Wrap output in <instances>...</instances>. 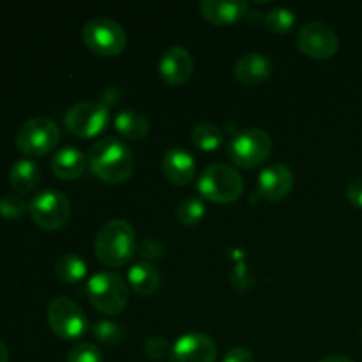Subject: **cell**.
Masks as SVG:
<instances>
[{"label": "cell", "mask_w": 362, "mask_h": 362, "mask_svg": "<svg viewBox=\"0 0 362 362\" xmlns=\"http://www.w3.org/2000/svg\"><path fill=\"white\" fill-rule=\"evenodd\" d=\"M318 362H354V361L345 356H329V357H324V359Z\"/></svg>", "instance_id": "obj_33"}, {"label": "cell", "mask_w": 362, "mask_h": 362, "mask_svg": "<svg viewBox=\"0 0 362 362\" xmlns=\"http://www.w3.org/2000/svg\"><path fill=\"white\" fill-rule=\"evenodd\" d=\"M87 158L76 147H64L52 158V172L62 180H73L83 173Z\"/></svg>", "instance_id": "obj_18"}, {"label": "cell", "mask_w": 362, "mask_h": 362, "mask_svg": "<svg viewBox=\"0 0 362 362\" xmlns=\"http://www.w3.org/2000/svg\"><path fill=\"white\" fill-rule=\"evenodd\" d=\"M250 4L244 0L226 2V0H204L200 4V11L205 20L214 25H232L243 16H246Z\"/></svg>", "instance_id": "obj_17"}, {"label": "cell", "mask_w": 362, "mask_h": 362, "mask_svg": "<svg viewBox=\"0 0 362 362\" xmlns=\"http://www.w3.org/2000/svg\"><path fill=\"white\" fill-rule=\"evenodd\" d=\"M113 126L119 131V134H122L126 140L131 141L141 140L148 133L147 117L141 112H136V110H122L120 113H117Z\"/></svg>", "instance_id": "obj_21"}, {"label": "cell", "mask_w": 362, "mask_h": 362, "mask_svg": "<svg viewBox=\"0 0 362 362\" xmlns=\"http://www.w3.org/2000/svg\"><path fill=\"white\" fill-rule=\"evenodd\" d=\"M0 362H9V350L2 339H0Z\"/></svg>", "instance_id": "obj_34"}, {"label": "cell", "mask_w": 362, "mask_h": 362, "mask_svg": "<svg viewBox=\"0 0 362 362\" xmlns=\"http://www.w3.org/2000/svg\"><path fill=\"white\" fill-rule=\"evenodd\" d=\"M205 216V205L200 198L187 197L184 198L177 209V218L184 226H197L198 223L204 219Z\"/></svg>", "instance_id": "obj_25"}, {"label": "cell", "mask_w": 362, "mask_h": 362, "mask_svg": "<svg viewBox=\"0 0 362 362\" xmlns=\"http://www.w3.org/2000/svg\"><path fill=\"white\" fill-rule=\"evenodd\" d=\"M144 350L145 354H147V357L156 361L166 359V357L172 356V346H170V343L166 341L165 338H161V336H152V338H148L147 341H145Z\"/></svg>", "instance_id": "obj_29"}, {"label": "cell", "mask_w": 362, "mask_h": 362, "mask_svg": "<svg viewBox=\"0 0 362 362\" xmlns=\"http://www.w3.org/2000/svg\"><path fill=\"white\" fill-rule=\"evenodd\" d=\"M92 334L99 343L108 346L120 345L124 339L122 325L112 320H99L92 325Z\"/></svg>", "instance_id": "obj_26"}, {"label": "cell", "mask_w": 362, "mask_h": 362, "mask_svg": "<svg viewBox=\"0 0 362 362\" xmlns=\"http://www.w3.org/2000/svg\"><path fill=\"white\" fill-rule=\"evenodd\" d=\"M41 168L34 161L20 159L11 166L9 184L18 194H28L41 184Z\"/></svg>", "instance_id": "obj_19"}, {"label": "cell", "mask_w": 362, "mask_h": 362, "mask_svg": "<svg viewBox=\"0 0 362 362\" xmlns=\"http://www.w3.org/2000/svg\"><path fill=\"white\" fill-rule=\"evenodd\" d=\"M30 218L39 228L60 230L71 219V204L64 193L57 189H45L35 194L28 204Z\"/></svg>", "instance_id": "obj_9"}, {"label": "cell", "mask_w": 362, "mask_h": 362, "mask_svg": "<svg viewBox=\"0 0 362 362\" xmlns=\"http://www.w3.org/2000/svg\"><path fill=\"white\" fill-rule=\"evenodd\" d=\"M49 329L53 334L62 341H74L80 339L88 331V318L80 306L73 299L66 296H59L48 304Z\"/></svg>", "instance_id": "obj_5"}, {"label": "cell", "mask_w": 362, "mask_h": 362, "mask_svg": "<svg viewBox=\"0 0 362 362\" xmlns=\"http://www.w3.org/2000/svg\"><path fill=\"white\" fill-rule=\"evenodd\" d=\"M293 187L292 170L283 163L267 166L258 177V191L267 202H281Z\"/></svg>", "instance_id": "obj_14"}, {"label": "cell", "mask_w": 362, "mask_h": 362, "mask_svg": "<svg viewBox=\"0 0 362 362\" xmlns=\"http://www.w3.org/2000/svg\"><path fill=\"white\" fill-rule=\"evenodd\" d=\"M198 191L214 204H232L244 191L243 175L235 168L223 163L207 166L198 179Z\"/></svg>", "instance_id": "obj_3"}, {"label": "cell", "mask_w": 362, "mask_h": 362, "mask_svg": "<svg viewBox=\"0 0 362 362\" xmlns=\"http://www.w3.org/2000/svg\"><path fill=\"white\" fill-rule=\"evenodd\" d=\"M233 74L240 83L255 87L269 80L272 74V62L264 53H246L233 66Z\"/></svg>", "instance_id": "obj_16"}, {"label": "cell", "mask_w": 362, "mask_h": 362, "mask_svg": "<svg viewBox=\"0 0 362 362\" xmlns=\"http://www.w3.org/2000/svg\"><path fill=\"white\" fill-rule=\"evenodd\" d=\"M67 362H103L101 350L92 343H78L71 349Z\"/></svg>", "instance_id": "obj_27"}, {"label": "cell", "mask_w": 362, "mask_h": 362, "mask_svg": "<svg viewBox=\"0 0 362 362\" xmlns=\"http://www.w3.org/2000/svg\"><path fill=\"white\" fill-rule=\"evenodd\" d=\"M138 244L133 226L122 219H112L95 235L94 251L106 267H122L136 253Z\"/></svg>", "instance_id": "obj_2"}, {"label": "cell", "mask_w": 362, "mask_h": 362, "mask_svg": "<svg viewBox=\"0 0 362 362\" xmlns=\"http://www.w3.org/2000/svg\"><path fill=\"white\" fill-rule=\"evenodd\" d=\"M194 60L191 53L182 46H172L159 59V74L168 85H182L191 78Z\"/></svg>", "instance_id": "obj_13"}, {"label": "cell", "mask_w": 362, "mask_h": 362, "mask_svg": "<svg viewBox=\"0 0 362 362\" xmlns=\"http://www.w3.org/2000/svg\"><path fill=\"white\" fill-rule=\"evenodd\" d=\"M163 172L175 186H187L197 177V161L184 148H170L163 158Z\"/></svg>", "instance_id": "obj_15"}, {"label": "cell", "mask_w": 362, "mask_h": 362, "mask_svg": "<svg viewBox=\"0 0 362 362\" xmlns=\"http://www.w3.org/2000/svg\"><path fill=\"white\" fill-rule=\"evenodd\" d=\"M223 140H225L223 131L216 124L202 122L191 131V141L200 151H216V148L221 147Z\"/></svg>", "instance_id": "obj_23"}, {"label": "cell", "mask_w": 362, "mask_h": 362, "mask_svg": "<svg viewBox=\"0 0 362 362\" xmlns=\"http://www.w3.org/2000/svg\"><path fill=\"white\" fill-rule=\"evenodd\" d=\"M138 253L144 258V262L151 264V262L159 260L165 255V246L159 243L158 239H144L138 244Z\"/></svg>", "instance_id": "obj_30"}, {"label": "cell", "mask_w": 362, "mask_h": 362, "mask_svg": "<svg viewBox=\"0 0 362 362\" xmlns=\"http://www.w3.org/2000/svg\"><path fill=\"white\" fill-rule=\"evenodd\" d=\"M27 212V204L16 194L0 198V216L6 219H18Z\"/></svg>", "instance_id": "obj_28"}, {"label": "cell", "mask_w": 362, "mask_h": 362, "mask_svg": "<svg viewBox=\"0 0 362 362\" xmlns=\"http://www.w3.org/2000/svg\"><path fill=\"white\" fill-rule=\"evenodd\" d=\"M110 124L108 106L99 101H83L71 106L64 117V126L71 134L80 138H94Z\"/></svg>", "instance_id": "obj_10"}, {"label": "cell", "mask_w": 362, "mask_h": 362, "mask_svg": "<svg viewBox=\"0 0 362 362\" xmlns=\"http://www.w3.org/2000/svg\"><path fill=\"white\" fill-rule=\"evenodd\" d=\"M55 274L66 285H78L87 276V264L74 253L60 255L55 262Z\"/></svg>", "instance_id": "obj_22"}, {"label": "cell", "mask_w": 362, "mask_h": 362, "mask_svg": "<svg viewBox=\"0 0 362 362\" xmlns=\"http://www.w3.org/2000/svg\"><path fill=\"white\" fill-rule=\"evenodd\" d=\"M223 362H255V356L251 350L244 349V346H235L226 352Z\"/></svg>", "instance_id": "obj_31"}, {"label": "cell", "mask_w": 362, "mask_h": 362, "mask_svg": "<svg viewBox=\"0 0 362 362\" xmlns=\"http://www.w3.org/2000/svg\"><path fill=\"white\" fill-rule=\"evenodd\" d=\"M60 140L57 124L48 117H34L21 124L16 133V147L25 156L41 158L52 152Z\"/></svg>", "instance_id": "obj_8"}, {"label": "cell", "mask_w": 362, "mask_h": 362, "mask_svg": "<svg viewBox=\"0 0 362 362\" xmlns=\"http://www.w3.org/2000/svg\"><path fill=\"white\" fill-rule=\"evenodd\" d=\"M85 46L99 57H117L127 45V35L117 21L110 18H94L88 21L81 32Z\"/></svg>", "instance_id": "obj_7"}, {"label": "cell", "mask_w": 362, "mask_h": 362, "mask_svg": "<svg viewBox=\"0 0 362 362\" xmlns=\"http://www.w3.org/2000/svg\"><path fill=\"white\" fill-rule=\"evenodd\" d=\"M218 346L211 336L204 332H187L172 346V362H216Z\"/></svg>", "instance_id": "obj_12"}, {"label": "cell", "mask_w": 362, "mask_h": 362, "mask_svg": "<svg viewBox=\"0 0 362 362\" xmlns=\"http://www.w3.org/2000/svg\"><path fill=\"white\" fill-rule=\"evenodd\" d=\"M94 175L106 184L119 186L134 172V156L131 148L119 138H103L90 147L87 154Z\"/></svg>", "instance_id": "obj_1"}, {"label": "cell", "mask_w": 362, "mask_h": 362, "mask_svg": "<svg viewBox=\"0 0 362 362\" xmlns=\"http://www.w3.org/2000/svg\"><path fill=\"white\" fill-rule=\"evenodd\" d=\"M296 13L288 7H274L265 14V27L274 34H286L296 25Z\"/></svg>", "instance_id": "obj_24"}, {"label": "cell", "mask_w": 362, "mask_h": 362, "mask_svg": "<svg viewBox=\"0 0 362 362\" xmlns=\"http://www.w3.org/2000/svg\"><path fill=\"white\" fill-rule=\"evenodd\" d=\"M226 152L240 168H255L267 161L272 152V140L264 129L247 127L230 140Z\"/></svg>", "instance_id": "obj_6"}, {"label": "cell", "mask_w": 362, "mask_h": 362, "mask_svg": "<svg viewBox=\"0 0 362 362\" xmlns=\"http://www.w3.org/2000/svg\"><path fill=\"white\" fill-rule=\"evenodd\" d=\"M87 297L101 313L119 315L129 303V290L124 278L115 272H98L88 279Z\"/></svg>", "instance_id": "obj_4"}, {"label": "cell", "mask_w": 362, "mask_h": 362, "mask_svg": "<svg viewBox=\"0 0 362 362\" xmlns=\"http://www.w3.org/2000/svg\"><path fill=\"white\" fill-rule=\"evenodd\" d=\"M346 198L354 207L362 209V179H356L346 187Z\"/></svg>", "instance_id": "obj_32"}, {"label": "cell", "mask_w": 362, "mask_h": 362, "mask_svg": "<svg viewBox=\"0 0 362 362\" xmlns=\"http://www.w3.org/2000/svg\"><path fill=\"white\" fill-rule=\"evenodd\" d=\"M297 46L310 59L325 60L336 55L339 48V39L329 25L311 21L304 25L297 34Z\"/></svg>", "instance_id": "obj_11"}, {"label": "cell", "mask_w": 362, "mask_h": 362, "mask_svg": "<svg viewBox=\"0 0 362 362\" xmlns=\"http://www.w3.org/2000/svg\"><path fill=\"white\" fill-rule=\"evenodd\" d=\"M127 283L140 296H152L161 285V274L152 264L138 262L127 272Z\"/></svg>", "instance_id": "obj_20"}]
</instances>
